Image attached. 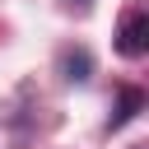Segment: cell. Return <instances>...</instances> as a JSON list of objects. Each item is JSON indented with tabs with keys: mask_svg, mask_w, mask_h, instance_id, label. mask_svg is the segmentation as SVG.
Returning <instances> with one entry per match:
<instances>
[{
	"mask_svg": "<svg viewBox=\"0 0 149 149\" xmlns=\"http://www.w3.org/2000/svg\"><path fill=\"white\" fill-rule=\"evenodd\" d=\"M116 51H121V56H144V51H149V14H144V9H135V14L121 23Z\"/></svg>",
	"mask_w": 149,
	"mask_h": 149,
	"instance_id": "obj_1",
	"label": "cell"
},
{
	"mask_svg": "<svg viewBox=\"0 0 149 149\" xmlns=\"http://www.w3.org/2000/svg\"><path fill=\"white\" fill-rule=\"evenodd\" d=\"M61 70H65V79L84 84L88 70H93V61H88V51H65V56H61Z\"/></svg>",
	"mask_w": 149,
	"mask_h": 149,
	"instance_id": "obj_2",
	"label": "cell"
},
{
	"mask_svg": "<svg viewBox=\"0 0 149 149\" xmlns=\"http://www.w3.org/2000/svg\"><path fill=\"white\" fill-rule=\"evenodd\" d=\"M135 112H140V93H135V88H126V93H121V102H116V116H112V126H126Z\"/></svg>",
	"mask_w": 149,
	"mask_h": 149,
	"instance_id": "obj_3",
	"label": "cell"
},
{
	"mask_svg": "<svg viewBox=\"0 0 149 149\" xmlns=\"http://www.w3.org/2000/svg\"><path fill=\"white\" fill-rule=\"evenodd\" d=\"M65 9H79L84 14V9H93V0H65Z\"/></svg>",
	"mask_w": 149,
	"mask_h": 149,
	"instance_id": "obj_4",
	"label": "cell"
}]
</instances>
